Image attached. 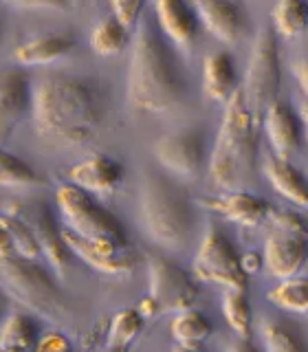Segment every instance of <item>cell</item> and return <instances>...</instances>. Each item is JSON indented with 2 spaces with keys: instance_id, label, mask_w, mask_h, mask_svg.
Masks as SVG:
<instances>
[{
  "instance_id": "37",
  "label": "cell",
  "mask_w": 308,
  "mask_h": 352,
  "mask_svg": "<svg viewBox=\"0 0 308 352\" xmlns=\"http://www.w3.org/2000/svg\"><path fill=\"white\" fill-rule=\"evenodd\" d=\"M240 267L247 275H256L264 267V258L256 251H247V253H242V256H240Z\"/></svg>"
},
{
  "instance_id": "36",
  "label": "cell",
  "mask_w": 308,
  "mask_h": 352,
  "mask_svg": "<svg viewBox=\"0 0 308 352\" xmlns=\"http://www.w3.org/2000/svg\"><path fill=\"white\" fill-rule=\"evenodd\" d=\"M9 3L27 9H53V11H66L73 5L71 0H9Z\"/></svg>"
},
{
  "instance_id": "8",
  "label": "cell",
  "mask_w": 308,
  "mask_h": 352,
  "mask_svg": "<svg viewBox=\"0 0 308 352\" xmlns=\"http://www.w3.org/2000/svg\"><path fill=\"white\" fill-rule=\"evenodd\" d=\"M194 278L198 282H209L223 289H238L247 291L249 275L240 267V256L229 242V238L214 225H209L205 236L198 247L194 264Z\"/></svg>"
},
{
  "instance_id": "22",
  "label": "cell",
  "mask_w": 308,
  "mask_h": 352,
  "mask_svg": "<svg viewBox=\"0 0 308 352\" xmlns=\"http://www.w3.org/2000/svg\"><path fill=\"white\" fill-rule=\"evenodd\" d=\"M262 172L267 176V181L278 190V194L289 198L295 205L308 207V181L293 163L275 154V157L264 159Z\"/></svg>"
},
{
  "instance_id": "30",
  "label": "cell",
  "mask_w": 308,
  "mask_h": 352,
  "mask_svg": "<svg viewBox=\"0 0 308 352\" xmlns=\"http://www.w3.org/2000/svg\"><path fill=\"white\" fill-rule=\"evenodd\" d=\"M223 313H225V319H227L229 328L234 330L238 337H251L253 315H251V304L247 300L245 291L225 289Z\"/></svg>"
},
{
  "instance_id": "19",
  "label": "cell",
  "mask_w": 308,
  "mask_h": 352,
  "mask_svg": "<svg viewBox=\"0 0 308 352\" xmlns=\"http://www.w3.org/2000/svg\"><path fill=\"white\" fill-rule=\"evenodd\" d=\"M73 31H51L31 40H25L14 49V60L18 66H44L69 58L75 49Z\"/></svg>"
},
{
  "instance_id": "20",
  "label": "cell",
  "mask_w": 308,
  "mask_h": 352,
  "mask_svg": "<svg viewBox=\"0 0 308 352\" xmlns=\"http://www.w3.org/2000/svg\"><path fill=\"white\" fill-rule=\"evenodd\" d=\"M198 203L242 227L260 225L262 220H267L271 212V205L267 201H262L260 196H253L245 190H234L225 196L203 198V201H198Z\"/></svg>"
},
{
  "instance_id": "2",
  "label": "cell",
  "mask_w": 308,
  "mask_h": 352,
  "mask_svg": "<svg viewBox=\"0 0 308 352\" xmlns=\"http://www.w3.org/2000/svg\"><path fill=\"white\" fill-rule=\"evenodd\" d=\"M31 119L38 132L66 146L91 141L102 121L95 86L80 77H44L31 88Z\"/></svg>"
},
{
  "instance_id": "21",
  "label": "cell",
  "mask_w": 308,
  "mask_h": 352,
  "mask_svg": "<svg viewBox=\"0 0 308 352\" xmlns=\"http://www.w3.org/2000/svg\"><path fill=\"white\" fill-rule=\"evenodd\" d=\"M203 91L216 104H227L238 91V77L234 58L225 51L207 55L203 64Z\"/></svg>"
},
{
  "instance_id": "35",
  "label": "cell",
  "mask_w": 308,
  "mask_h": 352,
  "mask_svg": "<svg viewBox=\"0 0 308 352\" xmlns=\"http://www.w3.org/2000/svg\"><path fill=\"white\" fill-rule=\"evenodd\" d=\"M36 350H53V352H62V350H71V341L66 339L64 333H58V330H51V333H44L38 337Z\"/></svg>"
},
{
  "instance_id": "32",
  "label": "cell",
  "mask_w": 308,
  "mask_h": 352,
  "mask_svg": "<svg viewBox=\"0 0 308 352\" xmlns=\"http://www.w3.org/2000/svg\"><path fill=\"white\" fill-rule=\"evenodd\" d=\"M262 341L269 352H302L306 348L304 341L282 324H264Z\"/></svg>"
},
{
  "instance_id": "29",
  "label": "cell",
  "mask_w": 308,
  "mask_h": 352,
  "mask_svg": "<svg viewBox=\"0 0 308 352\" xmlns=\"http://www.w3.org/2000/svg\"><path fill=\"white\" fill-rule=\"evenodd\" d=\"M42 176L27 161L0 148V187H42Z\"/></svg>"
},
{
  "instance_id": "38",
  "label": "cell",
  "mask_w": 308,
  "mask_h": 352,
  "mask_svg": "<svg viewBox=\"0 0 308 352\" xmlns=\"http://www.w3.org/2000/svg\"><path fill=\"white\" fill-rule=\"evenodd\" d=\"M9 256H16L14 242H11L7 225L3 223V218H0V258H9Z\"/></svg>"
},
{
  "instance_id": "4",
  "label": "cell",
  "mask_w": 308,
  "mask_h": 352,
  "mask_svg": "<svg viewBox=\"0 0 308 352\" xmlns=\"http://www.w3.org/2000/svg\"><path fill=\"white\" fill-rule=\"evenodd\" d=\"M139 212L146 236L163 249L179 251L192 238L194 212L181 187L148 174L139 187Z\"/></svg>"
},
{
  "instance_id": "9",
  "label": "cell",
  "mask_w": 308,
  "mask_h": 352,
  "mask_svg": "<svg viewBox=\"0 0 308 352\" xmlns=\"http://www.w3.org/2000/svg\"><path fill=\"white\" fill-rule=\"evenodd\" d=\"M198 280L192 273L163 256L148 258V295L159 304L161 313H179L198 300Z\"/></svg>"
},
{
  "instance_id": "24",
  "label": "cell",
  "mask_w": 308,
  "mask_h": 352,
  "mask_svg": "<svg viewBox=\"0 0 308 352\" xmlns=\"http://www.w3.org/2000/svg\"><path fill=\"white\" fill-rule=\"evenodd\" d=\"M143 317L137 308H119L110 317V324L106 330V348L108 350H128L137 341L143 330Z\"/></svg>"
},
{
  "instance_id": "16",
  "label": "cell",
  "mask_w": 308,
  "mask_h": 352,
  "mask_svg": "<svg viewBox=\"0 0 308 352\" xmlns=\"http://www.w3.org/2000/svg\"><path fill=\"white\" fill-rule=\"evenodd\" d=\"M69 181L80 185L82 190L95 196H110L124 181V168L121 163L106 157V154H93L66 172Z\"/></svg>"
},
{
  "instance_id": "40",
  "label": "cell",
  "mask_w": 308,
  "mask_h": 352,
  "mask_svg": "<svg viewBox=\"0 0 308 352\" xmlns=\"http://www.w3.org/2000/svg\"><path fill=\"white\" fill-rule=\"evenodd\" d=\"M302 124L306 128V135H308V102L302 104Z\"/></svg>"
},
{
  "instance_id": "15",
  "label": "cell",
  "mask_w": 308,
  "mask_h": 352,
  "mask_svg": "<svg viewBox=\"0 0 308 352\" xmlns=\"http://www.w3.org/2000/svg\"><path fill=\"white\" fill-rule=\"evenodd\" d=\"M198 22L225 44L238 42L247 31V20L234 0H192Z\"/></svg>"
},
{
  "instance_id": "17",
  "label": "cell",
  "mask_w": 308,
  "mask_h": 352,
  "mask_svg": "<svg viewBox=\"0 0 308 352\" xmlns=\"http://www.w3.org/2000/svg\"><path fill=\"white\" fill-rule=\"evenodd\" d=\"M157 25L163 36H168L176 47L190 51L196 42L198 16L192 5L185 0H154Z\"/></svg>"
},
{
  "instance_id": "6",
  "label": "cell",
  "mask_w": 308,
  "mask_h": 352,
  "mask_svg": "<svg viewBox=\"0 0 308 352\" xmlns=\"http://www.w3.org/2000/svg\"><path fill=\"white\" fill-rule=\"evenodd\" d=\"M55 203H58L64 227L75 231L77 236L91 240H115L128 242L124 225L115 214H110L104 205L97 203L95 194L82 190L80 185L66 181L55 190Z\"/></svg>"
},
{
  "instance_id": "28",
  "label": "cell",
  "mask_w": 308,
  "mask_h": 352,
  "mask_svg": "<svg viewBox=\"0 0 308 352\" xmlns=\"http://www.w3.org/2000/svg\"><path fill=\"white\" fill-rule=\"evenodd\" d=\"M267 300L280 306L282 311L308 313V275L282 278V282L267 293Z\"/></svg>"
},
{
  "instance_id": "3",
  "label": "cell",
  "mask_w": 308,
  "mask_h": 352,
  "mask_svg": "<svg viewBox=\"0 0 308 352\" xmlns=\"http://www.w3.org/2000/svg\"><path fill=\"white\" fill-rule=\"evenodd\" d=\"M260 121L249 110L242 88L225 104L216 143L209 157V176L227 192L242 190L256 168Z\"/></svg>"
},
{
  "instance_id": "5",
  "label": "cell",
  "mask_w": 308,
  "mask_h": 352,
  "mask_svg": "<svg viewBox=\"0 0 308 352\" xmlns=\"http://www.w3.org/2000/svg\"><path fill=\"white\" fill-rule=\"evenodd\" d=\"M0 286L16 302L47 322H62L69 315V304L51 273L33 258H0Z\"/></svg>"
},
{
  "instance_id": "34",
  "label": "cell",
  "mask_w": 308,
  "mask_h": 352,
  "mask_svg": "<svg viewBox=\"0 0 308 352\" xmlns=\"http://www.w3.org/2000/svg\"><path fill=\"white\" fill-rule=\"evenodd\" d=\"M143 3H146V0H110V9H113L115 18H119L126 27H130V25H135V22H139Z\"/></svg>"
},
{
  "instance_id": "41",
  "label": "cell",
  "mask_w": 308,
  "mask_h": 352,
  "mask_svg": "<svg viewBox=\"0 0 308 352\" xmlns=\"http://www.w3.org/2000/svg\"><path fill=\"white\" fill-rule=\"evenodd\" d=\"M71 3H73V7H77V5H80V3H82V0H71Z\"/></svg>"
},
{
  "instance_id": "33",
  "label": "cell",
  "mask_w": 308,
  "mask_h": 352,
  "mask_svg": "<svg viewBox=\"0 0 308 352\" xmlns=\"http://www.w3.org/2000/svg\"><path fill=\"white\" fill-rule=\"evenodd\" d=\"M267 220L271 223L273 231H289V234L308 236V223L295 212H284V209H273L271 207Z\"/></svg>"
},
{
  "instance_id": "31",
  "label": "cell",
  "mask_w": 308,
  "mask_h": 352,
  "mask_svg": "<svg viewBox=\"0 0 308 352\" xmlns=\"http://www.w3.org/2000/svg\"><path fill=\"white\" fill-rule=\"evenodd\" d=\"M0 218H3V223L9 229V236H11V242H14L16 256L33 258V260H36L38 256H42L38 240H36V236H33L31 227L25 223V220H22L20 216H16V214H9V212H3V214H0Z\"/></svg>"
},
{
  "instance_id": "11",
  "label": "cell",
  "mask_w": 308,
  "mask_h": 352,
  "mask_svg": "<svg viewBox=\"0 0 308 352\" xmlns=\"http://www.w3.org/2000/svg\"><path fill=\"white\" fill-rule=\"evenodd\" d=\"M62 238L75 258L86 262L88 267L106 275L132 273L139 264V253L130 247V242L115 240H91L77 236L71 229H62Z\"/></svg>"
},
{
  "instance_id": "1",
  "label": "cell",
  "mask_w": 308,
  "mask_h": 352,
  "mask_svg": "<svg viewBox=\"0 0 308 352\" xmlns=\"http://www.w3.org/2000/svg\"><path fill=\"white\" fill-rule=\"evenodd\" d=\"M128 104L141 113H168L187 97V80L174 51L150 20L137 22L126 80Z\"/></svg>"
},
{
  "instance_id": "7",
  "label": "cell",
  "mask_w": 308,
  "mask_h": 352,
  "mask_svg": "<svg viewBox=\"0 0 308 352\" xmlns=\"http://www.w3.org/2000/svg\"><path fill=\"white\" fill-rule=\"evenodd\" d=\"M280 84H282V64L278 53V40H275L269 27H262L258 31L256 44L251 49L245 84L240 86L249 110L260 124L264 110L278 99Z\"/></svg>"
},
{
  "instance_id": "18",
  "label": "cell",
  "mask_w": 308,
  "mask_h": 352,
  "mask_svg": "<svg viewBox=\"0 0 308 352\" xmlns=\"http://www.w3.org/2000/svg\"><path fill=\"white\" fill-rule=\"evenodd\" d=\"M262 126L271 141V148L282 159H289L302 143V121L280 99H275L262 115Z\"/></svg>"
},
{
  "instance_id": "14",
  "label": "cell",
  "mask_w": 308,
  "mask_h": 352,
  "mask_svg": "<svg viewBox=\"0 0 308 352\" xmlns=\"http://www.w3.org/2000/svg\"><path fill=\"white\" fill-rule=\"evenodd\" d=\"M264 267L275 278H291L302 271L308 260V236L273 231L264 242Z\"/></svg>"
},
{
  "instance_id": "27",
  "label": "cell",
  "mask_w": 308,
  "mask_h": 352,
  "mask_svg": "<svg viewBox=\"0 0 308 352\" xmlns=\"http://www.w3.org/2000/svg\"><path fill=\"white\" fill-rule=\"evenodd\" d=\"M38 328L25 313H11L0 326V350H31L38 344Z\"/></svg>"
},
{
  "instance_id": "26",
  "label": "cell",
  "mask_w": 308,
  "mask_h": 352,
  "mask_svg": "<svg viewBox=\"0 0 308 352\" xmlns=\"http://www.w3.org/2000/svg\"><path fill=\"white\" fill-rule=\"evenodd\" d=\"M275 31L286 40L300 38L308 29V0H278L271 11Z\"/></svg>"
},
{
  "instance_id": "12",
  "label": "cell",
  "mask_w": 308,
  "mask_h": 352,
  "mask_svg": "<svg viewBox=\"0 0 308 352\" xmlns=\"http://www.w3.org/2000/svg\"><path fill=\"white\" fill-rule=\"evenodd\" d=\"M205 132L201 128H187L161 137L154 143V157L165 170L194 181L205 163Z\"/></svg>"
},
{
  "instance_id": "13",
  "label": "cell",
  "mask_w": 308,
  "mask_h": 352,
  "mask_svg": "<svg viewBox=\"0 0 308 352\" xmlns=\"http://www.w3.org/2000/svg\"><path fill=\"white\" fill-rule=\"evenodd\" d=\"M31 80L25 71H0V143L14 135L22 117L31 110Z\"/></svg>"
},
{
  "instance_id": "39",
  "label": "cell",
  "mask_w": 308,
  "mask_h": 352,
  "mask_svg": "<svg viewBox=\"0 0 308 352\" xmlns=\"http://www.w3.org/2000/svg\"><path fill=\"white\" fill-rule=\"evenodd\" d=\"M295 77H297V84H300L304 95L308 97V60H304L295 66Z\"/></svg>"
},
{
  "instance_id": "25",
  "label": "cell",
  "mask_w": 308,
  "mask_h": 352,
  "mask_svg": "<svg viewBox=\"0 0 308 352\" xmlns=\"http://www.w3.org/2000/svg\"><path fill=\"white\" fill-rule=\"evenodd\" d=\"M128 47V27L119 18L110 16L97 22L91 31V49L99 58H115Z\"/></svg>"
},
{
  "instance_id": "23",
  "label": "cell",
  "mask_w": 308,
  "mask_h": 352,
  "mask_svg": "<svg viewBox=\"0 0 308 352\" xmlns=\"http://www.w3.org/2000/svg\"><path fill=\"white\" fill-rule=\"evenodd\" d=\"M170 330L183 350H201L207 337L212 335V324L207 322V317L201 311L192 306L174 315Z\"/></svg>"
},
{
  "instance_id": "10",
  "label": "cell",
  "mask_w": 308,
  "mask_h": 352,
  "mask_svg": "<svg viewBox=\"0 0 308 352\" xmlns=\"http://www.w3.org/2000/svg\"><path fill=\"white\" fill-rule=\"evenodd\" d=\"M3 212L20 216L31 227L36 236L42 256L49 260L51 267L60 275H66L71 269V249L66 247L62 238V229H58L55 220L49 212V205L42 201H27V203H9L3 207Z\"/></svg>"
}]
</instances>
